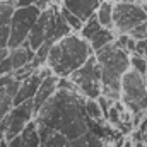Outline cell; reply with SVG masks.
I'll return each mask as SVG.
<instances>
[{"instance_id":"18","label":"cell","mask_w":147,"mask_h":147,"mask_svg":"<svg viewBox=\"0 0 147 147\" xmlns=\"http://www.w3.org/2000/svg\"><path fill=\"white\" fill-rule=\"evenodd\" d=\"M86 111L92 121H103L105 120V115H103V110H101L98 99H86Z\"/></svg>"},{"instance_id":"27","label":"cell","mask_w":147,"mask_h":147,"mask_svg":"<svg viewBox=\"0 0 147 147\" xmlns=\"http://www.w3.org/2000/svg\"><path fill=\"white\" fill-rule=\"evenodd\" d=\"M123 144H125V137H120V139L113 140V147H123Z\"/></svg>"},{"instance_id":"1","label":"cell","mask_w":147,"mask_h":147,"mask_svg":"<svg viewBox=\"0 0 147 147\" xmlns=\"http://www.w3.org/2000/svg\"><path fill=\"white\" fill-rule=\"evenodd\" d=\"M38 127L57 132L70 140L80 139L91 130V118L86 111V98L75 91L58 89L34 116Z\"/></svg>"},{"instance_id":"10","label":"cell","mask_w":147,"mask_h":147,"mask_svg":"<svg viewBox=\"0 0 147 147\" xmlns=\"http://www.w3.org/2000/svg\"><path fill=\"white\" fill-rule=\"evenodd\" d=\"M16 3L14 0H0V50L9 48L10 41V22L12 16L16 12Z\"/></svg>"},{"instance_id":"25","label":"cell","mask_w":147,"mask_h":147,"mask_svg":"<svg viewBox=\"0 0 147 147\" xmlns=\"http://www.w3.org/2000/svg\"><path fill=\"white\" fill-rule=\"evenodd\" d=\"M39 0H14V3H16V7L19 9V7H31V5H36Z\"/></svg>"},{"instance_id":"12","label":"cell","mask_w":147,"mask_h":147,"mask_svg":"<svg viewBox=\"0 0 147 147\" xmlns=\"http://www.w3.org/2000/svg\"><path fill=\"white\" fill-rule=\"evenodd\" d=\"M58 79L60 77H57V75H48V77H45L43 79V82H41V86H39V89H38V94L34 96V110L36 113L41 110V106H45L53 96H55V92L58 91Z\"/></svg>"},{"instance_id":"26","label":"cell","mask_w":147,"mask_h":147,"mask_svg":"<svg viewBox=\"0 0 147 147\" xmlns=\"http://www.w3.org/2000/svg\"><path fill=\"white\" fill-rule=\"evenodd\" d=\"M14 80V74H9V75H0V89L5 87L7 84H10Z\"/></svg>"},{"instance_id":"15","label":"cell","mask_w":147,"mask_h":147,"mask_svg":"<svg viewBox=\"0 0 147 147\" xmlns=\"http://www.w3.org/2000/svg\"><path fill=\"white\" fill-rule=\"evenodd\" d=\"M39 134H41V139H43V147H74L70 139H67V137H63L57 132L39 128Z\"/></svg>"},{"instance_id":"8","label":"cell","mask_w":147,"mask_h":147,"mask_svg":"<svg viewBox=\"0 0 147 147\" xmlns=\"http://www.w3.org/2000/svg\"><path fill=\"white\" fill-rule=\"evenodd\" d=\"M36 116L34 110V101L29 99L19 106H14V110L10 111V115L7 116V134H5V140H12L14 137H17Z\"/></svg>"},{"instance_id":"31","label":"cell","mask_w":147,"mask_h":147,"mask_svg":"<svg viewBox=\"0 0 147 147\" xmlns=\"http://www.w3.org/2000/svg\"><path fill=\"white\" fill-rule=\"evenodd\" d=\"M142 142H146V146H147V128L144 130V137H142Z\"/></svg>"},{"instance_id":"5","label":"cell","mask_w":147,"mask_h":147,"mask_svg":"<svg viewBox=\"0 0 147 147\" xmlns=\"http://www.w3.org/2000/svg\"><path fill=\"white\" fill-rule=\"evenodd\" d=\"M70 79L77 87V92L86 99H98L103 94V70L94 55L77 69Z\"/></svg>"},{"instance_id":"13","label":"cell","mask_w":147,"mask_h":147,"mask_svg":"<svg viewBox=\"0 0 147 147\" xmlns=\"http://www.w3.org/2000/svg\"><path fill=\"white\" fill-rule=\"evenodd\" d=\"M34 55H36V51H34L28 43H24L22 46L12 48L10 53H9V57H10V60H12V65H14V70H16V72L21 70V69H24V67H28V65H31L33 60H34Z\"/></svg>"},{"instance_id":"23","label":"cell","mask_w":147,"mask_h":147,"mask_svg":"<svg viewBox=\"0 0 147 147\" xmlns=\"http://www.w3.org/2000/svg\"><path fill=\"white\" fill-rule=\"evenodd\" d=\"M14 65H12V60H10V57L7 55L3 60H2V63H0V75H9V74H14Z\"/></svg>"},{"instance_id":"17","label":"cell","mask_w":147,"mask_h":147,"mask_svg":"<svg viewBox=\"0 0 147 147\" xmlns=\"http://www.w3.org/2000/svg\"><path fill=\"white\" fill-rule=\"evenodd\" d=\"M14 110V96L7 91V87L0 89V121L10 115Z\"/></svg>"},{"instance_id":"33","label":"cell","mask_w":147,"mask_h":147,"mask_svg":"<svg viewBox=\"0 0 147 147\" xmlns=\"http://www.w3.org/2000/svg\"><path fill=\"white\" fill-rule=\"evenodd\" d=\"M144 2H147V0H144Z\"/></svg>"},{"instance_id":"16","label":"cell","mask_w":147,"mask_h":147,"mask_svg":"<svg viewBox=\"0 0 147 147\" xmlns=\"http://www.w3.org/2000/svg\"><path fill=\"white\" fill-rule=\"evenodd\" d=\"M113 10H115V0H105L101 2L98 12H96V17L99 21V24L103 28H108V29H115L113 26Z\"/></svg>"},{"instance_id":"35","label":"cell","mask_w":147,"mask_h":147,"mask_svg":"<svg viewBox=\"0 0 147 147\" xmlns=\"http://www.w3.org/2000/svg\"><path fill=\"white\" fill-rule=\"evenodd\" d=\"M5 2H7V0H5Z\"/></svg>"},{"instance_id":"32","label":"cell","mask_w":147,"mask_h":147,"mask_svg":"<svg viewBox=\"0 0 147 147\" xmlns=\"http://www.w3.org/2000/svg\"><path fill=\"white\" fill-rule=\"evenodd\" d=\"M142 7H144V10L147 12V2H144V3H142Z\"/></svg>"},{"instance_id":"19","label":"cell","mask_w":147,"mask_h":147,"mask_svg":"<svg viewBox=\"0 0 147 147\" xmlns=\"http://www.w3.org/2000/svg\"><path fill=\"white\" fill-rule=\"evenodd\" d=\"M121 50H125L127 53H135V46H137V41L134 39V38L130 36V34H118L116 36V41H115Z\"/></svg>"},{"instance_id":"7","label":"cell","mask_w":147,"mask_h":147,"mask_svg":"<svg viewBox=\"0 0 147 147\" xmlns=\"http://www.w3.org/2000/svg\"><path fill=\"white\" fill-rule=\"evenodd\" d=\"M147 21V12L140 3L130 2H115L113 10V26L118 34H128L134 28Z\"/></svg>"},{"instance_id":"4","label":"cell","mask_w":147,"mask_h":147,"mask_svg":"<svg viewBox=\"0 0 147 147\" xmlns=\"http://www.w3.org/2000/svg\"><path fill=\"white\" fill-rule=\"evenodd\" d=\"M120 101L132 115L146 113L147 115V79L146 75L128 70L121 79V96Z\"/></svg>"},{"instance_id":"2","label":"cell","mask_w":147,"mask_h":147,"mask_svg":"<svg viewBox=\"0 0 147 147\" xmlns=\"http://www.w3.org/2000/svg\"><path fill=\"white\" fill-rule=\"evenodd\" d=\"M92 55L94 50L89 41H86L79 33H72L53 43L46 58V67L57 77H70Z\"/></svg>"},{"instance_id":"29","label":"cell","mask_w":147,"mask_h":147,"mask_svg":"<svg viewBox=\"0 0 147 147\" xmlns=\"http://www.w3.org/2000/svg\"><path fill=\"white\" fill-rule=\"evenodd\" d=\"M9 53H10V48H5V50H0V63H2V60H3V58H5V57L9 55Z\"/></svg>"},{"instance_id":"9","label":"cell","mask_w":147,"mask_h":147,"mask_svg":"<svg viewBox=\"0 0 147 147\" xmlns=\"http://www.w3.org/2000/svg\"><path fill=\"white\" fill-rule=\"evenodd\" d=\"M62 7L75 14L82 22H87L92 16H96L101 2L99 0H60Z\"/></svg>"},{"instance_id":"6","label":"cell","mask_w":147,"mask_h":147,"mask_svg":"<svg viewBox=\"0 0 147 147\" xmlns=\"http://www.w3.org/2000/svg\"><path fill=\"white\" fill-rule=\"evenodd\" d=\"M39 16H41V10L36 5L16 9L12 16V22H10V41H9L10 50L28 43V38L31 34L36 21L39 19Z\"/></svg>"},{"instance_id":"34","label":"cell","mask_w":147,"mask_h":147,"mask_svg":"<svg viewBox=\"0 0 147 147\" xmlns=\"http://www.w3.org/2000/svg\"><path fill=\"white\" fill-rule=\"evenodd\" d=\"M146 79H147V75H146Z\"/></svg>"},{"instance_id":"11","label":"cell","mask_w":147,"mask_h":147,"mask_svg":"<svg viewBox=\"0 0 147 147\" xmlns=\"http://www.w3.org/2000/svg\"><path fill=\"white\" fill-rule=\"evenodd\" d=\"M9 147H43V139L36 120H33L17 137L9 140Z\"/></svg>"},{"instance_id":"20","label":"cell","mask_w":147,"mask_h":147,"mask_svg":"<svg viewBox=\"0 0 147 147\" xmlns=\"http://www.w3.org/2000/svg\"><path fill=\"white\" fill-rule=\"evenodd\" d=\"M60 10H62V16L65 17V21L69 22V26L74 29V33H80L82 28H84V22H82L75 14H72L70 10H67L65 7H60Z\"/></svg>"},{"instance_id":"30","label":"cell","mask_w":147,"mask_h":147,"mask_svg":"<svg viewBox=\"0 0 147 147\" xmlns=\"http://www.w3.org/2000/svg\"><path fill=\"white\" fill-rule=\"evenodd\" d=\"M134 147H147V146H146V142L139 140V142H135V144H134Z\"/></svg>"},{"instance_id":"3","label":"cell","mask_w":147,"mask_h":147,"mask_svg":"<svg viewBox=\"0 0 147 147\" xmlns=\"http://www.w3.org/2000/svg\"><path fill=\"white\" fill-rule=\"evenodd\" d=\"M103 70V96L111 101H120L121 79L130 70V53L121 50L116 43L98 50L94 53Z\"/></svg>"},{"instance_id":"14","label":"cell","mask_w":147,"mask_h":147,"mask_svg":"<svg viewBox=\"0 0 147 147\" xmlns=\"http://www.w3.org/2000/svg\"><path fill=\"white\" fill-rule=\"evenodd\" d=\"M116 36H118V33H116L115 29L101 28L98 33H94L92 36L87 39V41H89L91 48H92V50H94V53H96L98 50H101V48L108 46V45H111V43H115V41H116Z\"/></svg>"},{"instance_id":"24","label":"cell","mask_w":147,"mask_h":147,"mask_svg":"<svg viewBox=\"0 0 147 147\" xmlns=\"http://www.w3.org/2000/svg\"><path fill=\"white\" fill-rule=\"evenodd\" d=\"M135 53H137V55H140V57H144V58H147V38H144V39H139V41H137Z\"/></svg>"},{"instance_id":"22","label":"cell","mask_w":147,"mask_h":147,"mask_svg":"<svg viewBox=\"0 0 147 147\" xmlns=\"http://www.w3.org/2000/svg\"><path fill=\"white\" fill-rule=\"evenodd\" d=\"M128 34L134 38L135 41H139V39H144V38H147V21H146V22H142L140 26L134 28V29H132V31H130Z\"/></svg>"},{"instance_id":"28","label":"cell","mask_w":147,"mask_h":147,"mask_svg":"<svg viewBox=\"0 0 147 147\" xmlns=\"http://www.w3.org/2000/svg\"><path fill=\"white\" fill-rule=\"evenodd\" d=\"M134 144H135V140L128 135V137H125V144H123V147H134Z\"/></svg>"},{"instance_id":"21","label":"cell","mask_w":147,"mask_h":147,"mask_svg":"<svg viewBox=\"0 0 147 147\" xmlns=\"http://www.w3.org/2000/svg\"><path fill=\"white\" fill-rule=\"evenodd\" d=\"M130 69L142 74V75H147V58L137 55V53H132L130 55Z\"/></svg>"}]
</instances>
